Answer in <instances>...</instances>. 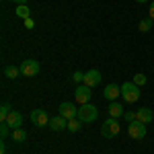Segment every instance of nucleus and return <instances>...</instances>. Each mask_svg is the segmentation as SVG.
Instances as JSON below:
<instances>
[{
	"instance_id": "obj_1",
	"label": "nucleus",
	"mask_w": 154,
	"mask_h": 154,
	"mask_svg": "<svg viewBox=\"0 0 154 154\" xmlns=\"http://www.w3.org/2000/svg\"><path fill=\"white\" fill-rule=\"evenodd\" d=\"M121 99L125 101V103H136L138 99H140V86L138 84L130 82H123L121 84Z\"/></svg>"
},
{
	"instance_id": "obj_2",
	"label": "nucleus",
	"mask_w": 154,
	"mask_h": 154,
	"mask_svg": "<svg viewBox=\"0 0 154 154\" xmlns=\"http://www.w3.org/2000/svg\"><path fill=\"white\" fill-rule=\"evenodd\" d=\"M99 117V109L95 105H91V103H84V105L78 107V119L82 121V123H91V121H95Z\"/></svg>"
},
{
	"instance_id": "obj_3",
	"label": "nucleus",
	"mask_w": 154,
	"mask_h": 154,
	"mask_svg": "<svg viewBox=\"0 0 154 154\" xmlns=\"http://www.w3.org/2000/svg\"><path fill=\"white\" fill-rule=\"evenodd\" d=\"M128 134H130V138H134V140H144L146 138V134H148V130H146V123H142V121H131V123H128Z\"/></svg>"
},
{
	"instance_id": "obj_4",
	"label": "nucleus",
	"mask_w": 154,
	"mask_h": 154,
	"mask_svg": "<svg viewBox=\"0 0 154 154\" xmlns=\"http://www.w3.org/2000/svg\"><path fill=\"white\" fill-rule=\"evenodd\" d=\"M119 131H121V128H119V121L115 117H109L105 123H103V128H101L103 138H115Z\"/></svg>"
},
{
	"instance_id": "obj_5",
	"label": "nucleus",
	"mask_w": 154,
	"mask_h": 154,
	"mask_svg": "<svg viewBox=\"0 0 154 154\" xmlns=\"http://www.w3.org/2000/svg\"><path fill=\"white\" fill-rule=\"evenodd\" d=\"M19 68H21V74H23V76H27V78L37 76V74H39V70H41V66H39V62H37V60H25Z\"/></svg>"
},
{
	"instance_id": "obj_6",
	"label": "nucleus",
	"mask_w": 154,
	"mask_h": 154,
	"mask_svg": "<svg viewBox=\"0 0 154 154\" xmlns=\"http://www.w3.org/2000/svg\"><path fill=\"white\" fill-rule=\"evenodd\" d=\"M31 121L35 123V125H39V128H45V125H49V115H48V111H43V109H33L31 111Z\"/></svg>"
},
{
	"instance_id": "obj_7",
	"label": "nucleus",
	"mask_w": 154,
	"mask_h": 154,
	"mask_svg": "<svg viewBox=\"0 0 154 154\" xmlns=\"http://www.w3.org/2000/svg\"><path fill=\"white\" fill-rule=\"evenodd\" d=\"M74 97H76V101H78L80 105H84V103L91 101V97H93V88L86 86V84H78L76 91H74Z\"/></svg>"
},
{
	"instance_id": "obj_8",
	"label": "nucleus",
	"mask_w": 154,
	"mask_h": 154,
	"mask_svg": "<svg viewBox=\"0 0 154 154\" xmlns=\"http://www.w3.org/2000/svg\"><path fill=\"white\" fill-rule=\"evenodd\" d=\"M60 115L70 121V119L78 117V107L74 105V103H70V101H64V103L60 105Z\"/></svg>"
},
{
	"instance_id": "obj_9",
	"label": "nucleus",
	"mask_w": 154,
	"mask_h": 154,
	"mask_svg": "<svg viewBox=\"0 0 154 154\" xmlns=\"http://www.w3.org/2000/svg\"><path fill=\"white\" fill-rule=\"evenodd\" d=\"M82 84H86V86H91V88H95L97 84H101V72L99 70H88V72H84V82Z\"/></svg>"
},
{
	"instance_id": "obj_10",
	"label": "nucleus",
	"mask_w": 154,
	"mask_h": 154,
	"mask_svg": "<svg viewBox=\"0 0 154 154\" xmlns=\"http://www.w3.org/2000/svg\"><path fill=\"white\" fill-rule=\"evenodd\" d=\"M49 130H54V131L68 130V119L62 117V115H56V117H51V119H49Z\"/></svg>"
},
{
	"instance_id": "obj_11",
	"label": "nucleus",
	"mask_w": 154,
	"mask_h": 154,
	"mask_svg": "<svg viewBox=\"0 0 154 154\" xmlns=\"http://www.w3.org/2000/svg\"><path fill=\"white\" fill-rule=\"evenodd\" d=\"M136 119L148 125V123L154 119V111L150 109V107H142V109H138V111H136Z\"/></svg>"
},
{
	"instance_id": "obj_12",
	"label": "nucleus",
	"mask_w": 154,
	"mask_h": 154,
	"mask_svg": "<svg viewBox=\"0 0 154 154\" xmlns=\"http://www.w3.org/2000/svg\"><path fill=\"white\" fill-rule=\"evenodd\" d=\"M103 97L105 99H109V101H115L117 97H121V86H117V84H107L105 91H103Z\"/></svg>"
},
{
	"instance_id": "obj_13",
	"label": "nucleus",
	"mask_w": 154,
	"mask_h": 154,
	"mask_svg": "<svg viewBox=\"0 0 154 154\" xmlns=\"http://www.w3.org/2000/svg\"><path fill=\"white\" fill-rule=\"evenodd\" d=\"M6 123L11 125L12 130H17V128H21V125H23V115H21L19 111H11V115L6 117Z\"/></svg>"
},
{
	"instance_id": "obj_14",
	"label": "nucleus",
	"mask_w": 154,
	"mask_h": 154,
	"mask_svg": "<svg viewBox=\"0 0 154 154\" xmlns=\"http://www.w3.org/2000/svg\"><path fill=\"white\" fill-rule=\"evenodd\" d=\"M107 111H109V117H115V119L121 117V115L125 113V111H123V105H121V103H117V101H111Z\"/></svg>"
},
{
	"instance_id": "obj_15",
	"label": "nucleus",
	"mask_w": 154,
	"mask_h": 154,
	"mask_svg": "<svg viewBox=\"0 0 154 154\" xmlns=\"http://www.w3.org/2000/svg\"><path fill=\"white\" fill-rule=\"evenodd\" d=\"M17 17H21V19H31V11H29V6L27 4H19L17 6Z\"/></svg>"
},
{
	"instance_id": "obj_16",
	"label": "nucleus",
	"mask_w": 154,
	"mask_h": 154,
	"mask_svg": "<svg viewBox=\"0 0 154 154\" xmlns=\"http://www.w3.org/2000/svg\"><path fill=\"white\" fill-rule=\"evenodd\" d=\"M19 74H21V68H17V66H6V68H4V76L11 78V80H14Z\"/></svg>"
},
{
	"instance_id": "obj_17",
	"label": "nucleus",
	"mask_w": 154,
	"mask_h": 154,
	"mask_svg": "<svg viewBox=\"0 0 154 154\" xmlns=\"http://www.w3.org/2000/svg\"><path fill=\"white\" fill-rule=\"evenodd\" d=\"M12 140H14V142H25V140H27V131H25L23 128L12 130Z\"/></svg>"
},
{
	"instance_id": "obj_18",
	"label": "nucleus",
	"mask_w": 154,
	"mask_h": 154,
	"mask_svg": "<svg viewBox=\"0 0 154 154\" xmlns=\"http://www.w3.org/2000/svg\"><path fill=\"white\" fill-rule=\"evenodd\" d=\"M80 128H82V121L78 117H74L68 121V131H72V134H76V131H80Z\"/></svg>"
},
{
	"instance_id": "obj_19",
	"label": "nucleus",
	"mask_w": 154,
	"mask_h": 154,
	"mask_svg": "<svg viewBox=\"0 0 154 154\" xmlns=\"http://www.w3.org/2000/svg\"><path fill=\"white\" fill-rule=\"evenodd\" d=\"M138 29H140L142 33L152 31V19H142V21H140V25H138Z\"/></svg>"
},
{
	"instance_id": "obj_20",
	"label": "nucleus",
	"mask_w": 154,
	"mask_h": 154,
	"mask_svg": "<svg viewBox=\"0 0 154 154\" xmlns=\"http://www.w3.org/2000/svg\"><path fill=\"white\" fill-rule=\"evenodd\" d=\"M11 105L8 103H2V107H0V121H6V117L11 115Z\"/></svg>"
},
{
	"instance_id": "obj_21",
	"label": "nucleus",
	"mask_w": 154,
	"mask_h": 154,
	"mask_svg": "<svg viewBox=\"0 0 154 154\" xmlns=\"http://www.w3.org/2000/svg\"><path fill=\"white\" fill-rule=\"evenodd\" d=\"M131 82H134V84H138V86H144V84L148 82V78H146V74H134Z\"/></svg>"
},
{
	"instance_id": "obj_22",
	"label": "nucleus",
	"mask_w": 154,
	"mask_h": 154,
	"mask_svg": "<svg viewBox=\"0 0 154 154\" xmlns=\"http://www.w3.org/2000/svg\"><path fill=\"white\" fill-rule=\"evenodd\" d=\"M8 134H11V125H8L6 121H0V136H2V140H4Z\"/></svg>"
},
{
	"instance_id": "obj_23",
	"label": "nucleus",
	"mask_w": 154,
	"mask_h": 154,
	"mask_svg": "<svg viewBox=\"0 0 154 154\" xmlns=\"http://www.w3.org/2000/svg\"><path fill=\"white\" fill-rule=\"evenodd\" d=\"M72 80H74L76 84H82L84 82V72H80V70L74 72V74H72Z\"/></svg>"
},
{
	"instance_id": "obj_24",
	"label": "nucleus",
	"mask_w": 154,
	"mask_h": 154,
	"mask_svg": "<svg viewBox=\"0 0 154 154\" xmlns=\"http://www.w3.org/2000/svg\"><path fill=\"white\" fill-rule=\"evenodd\" d=\"M123 117H125V121H128V123L136 121V111H125V113H123Z\"/></svg>"
},
{
	"instance_id": "obj_25",
	"label": "nucleus",
	"mask_w": 154,
	"mask_h": 154,
	"mask_svg": "<svg viewBox=\"0 0 154 154\" xmlns=\"http://www.w3.org/2000/svg\"><path fill=\"white\" fill-rule=\"evenodd\" d=\"M25 27H27V29H33V27H35L33 19H25Z\"/></svg>"
},
{
	"instance_id": "obj_26",
	"label": "nucleus",
	"mask_w": 154,
	"mask_h": 154,
	"mask_svg": "<svg viewBox=\"0 0 154 154\" xmlns=\"http://www.w3.org/2000/svg\"><path fill=\"white\" fill-rule=\"evenodd\" d=\"M148 12H150V19H152V21H154V0H152V2H150V11H148Z\"/></svg>"
},
{
	"instance_id": "obj_27",
	"label": "nucleus",
	"mask_w": 154,
	"mask_h": 154,
	"mask_svg": "<svg viewBox=\"0 0 154 154\" xmlns=\"http://www.w3.org/2000/svg\"><path fill=\"white\" fill-rule=\"evenodd\" d=\"M12 2H17V6H19V4H27L29 0H12Z\"/></svg>"
},
{
	"instance_id": "obj_28",
	"label": "nucleus",
	"mask_w": 154,
	"mask_h": 154,
	"mask_svg": "<svg viewBox=\"0 0 154 154\" xmlns=\"http://www.w3.org/2000/svg\"><path fill=\"white\" fill-rule=\"evenodd\" d=\"M0 154H6V144H2V146H0Z\"/></svg>"
},
{
	"instance_id": "obj_29",
	"label": "nucleus",
	"mask_w": 154,
	"mask_h": 154,
	"mask_svg": "<svg viewBox=\"0 0 154 154\" xmlns=\"http://www.w3.org/2000/svg\"><path fill=\"white\" fill-rule=\"evenodd\" d=\"M138 4H144V2H152V0H136Z\"/></svg>"
}]
</instances>
